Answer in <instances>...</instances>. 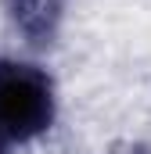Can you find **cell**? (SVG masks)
<instances>
[{"mask_svg": "<svg viewBox=\"0 0 151 154\" xmlns=\"http://www.w3.org/2000/svg\"><path fill=\"white\" fill-rule=\"evenodd\" d=\"M54 82L36 65L0 61V133L7 140H36L54 125Z\"/></svg>", "mask_w": 151, "mask_h": 154, "instance_id": "1", "label": "cell"}, {"mask_svg": "<svg viewBox=\"0 0 151 154\" xmlns=\"http://www.w3.org/2000/svg\"><path fill=\"white\" fill-rule=\"evenodd\" d=\"M7 11H11V22L18 25V32L25 36V43L47 47L58 36L65 0H7Z\"/></svg>", "mask_w": 151, "mask_h": 154, "instance_id": "2", "label": "cell"}, {"mask_svg": "<svg viewBox=\"0 0 151 154\" xmlns=\"http://www.w3.org/2000/svg\"><path fill=\"white\" fill-rule=\"evenodd\" d=\"M108 154H151L148 143H140V140H119L108 147Z\"/></svg>", "mask_w": 151, "mask_h": 154, "instance_id": "3", "label": "cell"}, {"mask_svg": "<svg viewBox=\"0 0 151 154\" xmlns=\"http://www.w3.org/2000/svg\"><path fill=\"white\" fill-rule=\"evenodd\" d=\"M4 140H7V136H4V133H0V154H7V147H4Z\"/></svg>", "mask_w": 151, "mask_h": 154, "instance_id": "4", "label": "cell"}]
</instances>
